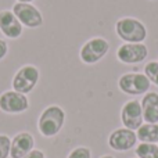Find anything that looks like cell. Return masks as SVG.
<instances>
[{
    "label": "cell",
    "mask_w": 158,
    "mask_h": 158,
    "mask_svg": "<svg viewBox=\"0 0 158 158\" xmlns=\"http://www.w3.org/2000/svg\"><path fill=\"white\" fill-rule=\"evenodd\" d=\"M115 32L128 43H143L147 38V28L142 21L132 17H125L117 21Z\"/></svg>",
    "instance_id": "1"
},
{
    "label": "cell",
    "mask_w": 158,
    "mask_h": 158,
    "mask_svg": "<svg viewBox=\"0 0 158 158\" xmlns=\"http://www.w3.org/2000/svg\"><path fill=\"white\" fill-rule=\"evenodd\" d=\"M65 121V112L58 106H50L39 117L38 128L44 137H54L60 133Z\"/></svg>",
    "instance_id": "2"
},
{
    "label": "cell",
    "mask_w": 158,
    "mask_h": 158,
    "mask_svg": "<svg viewBox=\"0 0 158 158\" xmlns=\"http://www.w3.org/2000/svg\"><path fill=\"white\" fill-rule=\"evenodd\" d=\"M110 50V43L104 38H92L81 47L79 57L82 63L92 65L106 57Z\"/></svg>",
    "instance_id": "3"
},
{
    "label": "cell",
    "mask_w": 158,
    "mask_h": 158,
    "mask_svg": "<svg viewBox=\"0 0 158 158\" xmlns=\"http://www.w3.org/2000/svg\"><path fill=\"white\" fill-rule=\"evenodd\" d=\"M150 85L151 82L148 81V78L144 74H137V72L125 74L118 81V86H119L121 92L131 96L146 94L150 89Z\"/></svg>",
    "instance_id": "4"
},
{
    "label": "cell",
    "mask_w": 158,
    "mask_h": 158,
    "mask_svg": "<svg viewBox=\"0 0 158 158\" xmlns=\"http://www.w3.org/2000/svg\"><path fill=\"white\" fill-rule=\"evenodd\" d=\"M39 82V69L35 65H27L21 67L18 71L15 72L13 78V90L19 92L22 94L32 92L35 86Z\"/></svg>",
    "instance_id": "5"
},
{
    "label": "cell",
    "mask_w": 158,
    "mask_h": 158,
    "mask_svg": "<svg viewBox=\"0 0 158 158\" xmlns=\"http://www.w3.org/2000/svg\"><path fill=\"white\" fill-rule=\"evenodd\" d=\"M13 13L18 21L27 28H39L43 25L42 13L31 3H15L13 6Z\"/></svg>",
    "instance_id": "6"
},
{
    "label": "cell",
    "mask_w": 158,
    "mask_h": 158,
    "mask_svg": "<svg viewBox=\"0 0 158 158\" xmlns=\"http://www.w3.org/2000/svg\"><path fill=\"white\" fill-rule=\"evenodd\" d=\"M29 108L27 96L15 90H8L0 94V110L7 114H21Z\"/></svg>",
    "instance_id": "7"
},
{
    "label": "cell",
    "mask_w": 158,
    "mask_h": 158,
    "mask_svg": "<svg viewBox=\"0 0 158 158\" xmlns=\"http://www.w3.org/2000/svg\"><path fill=\"white\" fill-rule=\"evenodd\" d=\"M121 121L123 126L131 131H137L143 125V110L142 104L137 100H131L123 104L122 111H121Z\"/></svg>",
    "instance_id": "8"
},
{
    "label": "cell",
    "mask_w": 158,
    "mask_h": 158,
    "mask_svg": "<svg viewBox=\"0 0 158 158\" xmlns=\"http://www.w3.org/2000/svg\"><path fill=\"white\" fill-rule=\"evenodd\" d=\"M148 56V49L143 43H125L118 49L117 57L123 64H139Z\"/></svg>",
    "instance_id": "9"
},
{
    "label": "cell",
    "mask_w": 158,
    "mask_h": 158,
    "mask_svg": "<svg viewBox=\"0 0 158 158\" xmlns=\"http://www.w3.org/2000/svg\"><path fill=\"white\" fill-rule=\"evenodd\" d=\"M137 136L135 131L128 128H119L114 131L108 137V146L115 151H128L135 147Z\"/></svg>",
    "instance_id": "10"
},
{
    "label": "cell",
    "mask_w": 158,
    "mask_h": 158,
    "mask_svg": "<svg viewBox=\"0 0 158 158\" xmlns=\"http://www.w3.org/2000/svg\"><path fill=\"white\" fill-rule=\"evenodd\" d=\"M0 31L3 35L10 39H18L22 35L24 25L18 21L13 11L3 10L0 11Z\"/></svg>",
    "instance_id": "11"
},
{
    "label": "cell",
    "mask_w": 158,
    "mask_h": 158,
    "mask_svg": "<svg viewBox=\"0 0 158 158\" xmlns=\"http://www.w3.org/2000/svg\"><path fill=\"white\" fill-rule=\"evenodd\" d=\"M35 147V139L28 132H21L18 133L11 142L10 148V157L11 158H24L29 151Z\"/></svg>",
    "instance_id": "12"
},
{
    "label": "cell",
    "mask_w": 158,
    "mask_h": 158,
    "mask_svg": "<svg viewBox=\"0 0 158 158\" xmlns=\"http://www.w3.org/2000/svg\"><path fill=\"white\" fill-rule=\"evenodd\" d=\"M143 118L147 123H158V93L147 92L142 100Z\"/></svg>",
    "instance_id": "13"
},
{
    "label": "cell",
    "mask_w": 158,
    "mask_h": 158,
    "mask_svg": "<svg viewBox=\"0 0 158 158\" xmlns=\"http://www.w3.org/2000/svg\"><path fill=\"white\" fill-rule=\"evenodd\" d=\"M137 140L142 143H158V123H144L136 132Z\"/></svg>",
    "instance_id": "14"
},
{
    "label": "cell",
    "mask_w": 158,
    "mask_h": 158,
    "mask_svg": "<svg viewBox=\"0 0 158 158\" xmlns=\"http://www.w3.org/2000/svg\"><path fill=\"white\" fill-rule=\"evenodd\" d=\"M139 158H158V146L156 143H140L136 147Z\"/></svg>",
    "instance_id": "15"
},
{
    "label": "cell",
    "mask_w": 158,
    "mask_h": 158,
    "mask_svg": "<svg viewBox=\"0 0 158 158\" xmlns=\"http://www.w3.org/2000/svg\"><path fill=\"white\" fill-rule=\"evenodd\" d=\"M144 75L148 78V81L158 86V63L157 61H150L148 64H146Z\"/></svg>",
    "instance_id": "16"
},
{
    "label": "cell",
    "mask_w": 158,
    "mask_h": 158,
    "mask_svg": "<svg viewBox=\"0 0 158 158\" xmlns=\"http://www.w3.org/2000/svg\"><path fill=\"white\" fill-rule=\"evenodd\" d=\"M11 140L6 135H0V158H7L10 156Z\"/></svg>",
    "instance_id": "17"
},
{
    "label": "cell",
    "mask_w": 158,
    "mask_h": 158,
    "mask_svg": "<svg viewBox=\"0 0 158 158\" xmlns=\"http://www.w3.org/2000/svg\"><path fill=\"white\" fill-rule=\"evenodd\" d=\"M68 158H92V153L87 147H77L69 153Z\"/></svg>",
    "instance_id": "18"
},
{
    "label": "cell",
    "mask_w": 158,
    "mask_h": 158,
    "mask_svg": "<svg viewBox=\"0 0 158 158\" xmlns=\"http://www.w3.org/2000/svg\"><path fill=\"white\" fill-rule=\"evenodd\" d=\"M8 53V44L6 40H3V39H0V60H3V58L7 56Z\"/></svg>",
    "instance_id": "19"
},
{
    "label": "cell",
    "mask_w": 158,
    "mask_h": 158,
    "mask_svg": "<svg viewBox=\"0 0 158 158\" xmlns=\"http://www.w3.org/2000/svg\"><path fill=\"white\" fill-rule=\"evenodd\" d=\"M24 158H46V156H44V153L42 150H36L35 148V150L29 151Z\"/></svg>",
    "instance_id": "20"
},
{
    "label": "cell",
    "mask_w": 158,
    "mask_h": 158,
    "mask_svg": "<svg viewBox=\"0 0 158 158\" xmlns=\"http://www.w3.org/2000/svg\"><path fill=\"white\" fill-rule=\"evenodd\" d=\"M19 3H31V2H33V0H18Z\"/></svg>",
    "instance_id": "21"
},
{
    "label": "cell",
    "mask_w": 158,
    "mask_h": 158,
    "mask_svg": "<svg viewBox=\"0 0 158 158\" xmlns=\"http://www.w3.org/2000/svg\"><path fill=\"white\" fill-rule=\"evenodd\" d=\"M101 158H114V157H111V156H103Z\"/></svg>",
    "instance_id": "22"
}]
</instances>
